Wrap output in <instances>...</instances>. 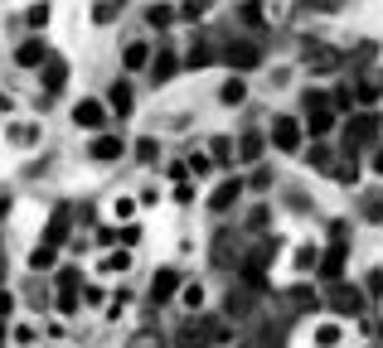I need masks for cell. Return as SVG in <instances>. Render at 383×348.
I'll return each mask as SVG.
<instances>
[{
  "mask_svg": "<svg viewBox=\"0 0 383 348\" xmlns=\"http://www.w3.org/2000/svg\"><path fill=\"white\" fill-rule=\"evenodd\" d=\"M330 179H340V184H355L359 179V155L355 150L340 145V155H335V164H330Z\"/></svg>",
  "mask_w": 383,
  "mask_h": 348,
  "instance_id": "44dd1931",
  "label": "cell"
},
{
  "mask_svg": "<svg viewBox=\"0 0 383 348\" xmlns=\"http://www.w3.org/2000/svg\"><path fill=\"white\" fill-rule=\"evenodd\" d=\"M146 68H151V82L161 87V82H170L175 73H180V54H175L170 44H161V49L151 54V63H146Z\"/></svg>",
  "mask_w": 383,
  "mask_h": 348,
  "instance_id": "4fadbf2b",
  "label": "cell"
},
{
  "mask_svg": "<svg viewBox=\"0 0 383 348\" xmlns=\"http://www.w3.org/2000/svg\"><path fill=\"white\" fill-rule=\"evenodd\" d=\"M0 286H5V257H0Z\"/></svg>",
  "mask_w": 383,
  "mask_h": 348,
  "instance_id": "6125c7cd",
  "label": "cell"
},
{
  "mask_svg": "<svg viewBox=\"0 0 383 348\" xmlns=\"http://www.w3.org/2000/svg\"><path fill=\"white\" fill-rule=\"evenodd\" d=\"M180 286H185V281H180V271H175V266H161L156 276H151V305H170Z\"/></svg>",
  "mask_w": 383,
  "mask_h": 348,
  "instance_id": "7c38bea8",
  "label": "cell"
},
{
  "mask_svg": "<svg viewBox=\"0 0 383 348\" xmlns=\"http://www.w3.org/2000/svg\"><path fill=\"white\" fill-rule=\"evenodd\" d=\"M54 305H58V310H63V315H78L82 295H78V291H58V295H54Z\"/></svg>",
  "mask_w": 383,
  "mask_h": 348,
  "instance_id": "bcb514c9",
  "label": "cell"
},
{
  "mask_svg": "<svg viewBox=\"0 0 383 348\" xmlns=\"http://www.w3.org/2000/svg\"><path fill=\"white\" fill-rule=\"evenodd\" d=\"M0 111H10V92H0Z\"/></svg>",
  "mask_w": 383,
  "mask_h": 348,
  "instance_id": "91938a15",
  "label": "cell"
},
{
  "mask_svg": "<svg viewBox=\"0 0 383 348\" xmlns=\"http://www.w3.org/2000/svg\"><path fill=\"white\" fill-rule=\"evenodd\" d=\"M185 305H190V310H199V305H204V286H199V281H190V286H185Z\"/></svg>",
  "mask_w": 383,
  "mask_h": 348,
  "instance_id": "f907efd6",
  "label": "cell"
},
{
  "mask_svg": "<svg viewBox=\"0 0 383 348\" xmlns=\"http://www.w3.org/2000/svg\"><path fill=\"white\" fill-rule=\"evenodd\" d=\"M107 102H112V111H117V116L126 121V116L136 111V92H131V82H126V78H117V82L107 87Z\"/></svg>",
  "mask_w": 383,
  "mask_h": 348,
  "instance_id": "e0dca14e",
  "label": "cell"
},
{
  "mask_svg": "<svg viewBox=\"0 0 383 348\" xmlns=\"http://www.w3.org/2000/svg\"><path fill=\"white\" fill-rule=\"evenodd\" d=\"M330 310L335 315H345V320H359L364 315V291L359 286H345V281H330Z\"/></svg>",
  "mask_w": 383,
  "mask_h": 348,
  "instance_id": "ba28073f",
  "label": "cell"
},
{
  "mask_svg": "<svg viewBox=\"0 0 383 348\" xmlns=\"http://www.w3.org/2000/svg\"><path fill=\"white\" fill-rule=\"evenodd\" d=\"M122 348H170V339H165L156 324H141V329H136V334H131Z\"/></svg>",
  "mask_w": 383,
  "mask_h": 348,
  "instance_id": "cb8c5ba5",
  "label": "cell"
},
{
  "mask_svg": "<svg viewBox=\"0 0 383 348\" xmlns=\"http://www.w3.org/2000/svg\"><path fill=\"white\" fill-rule=\"evenodd\" d=\"M122 63H126L131 73H141V68L151 63V44H141V39H131V44H126V58H122Z\"/></svg>",
  "mask_w": 383,
  "mask_h": 348,
  "instance_id": "4dcf8cb0",
  "label": "cell"
},
{
  "mask_svg": "<svg viewBox=\"0 0 383 348\" xmlns=\"http://www.w3.org/2000/svg\"><path fill=\"white\" fill-rule=\"evenodd\" d=\"M112 213H117V218H131V213H136V203H131V198H117V203H112Z\"/></svg>",
  "mask_w": 383,
  "mask_h": 348,
  "instance_id": "f5cc1de1",
  "label": "cell"
},
{
  "mask_svg": "<svg viewBox=\"0 0 383 348\" xmlns=\"http://www.w3.org/2000/svg\"><path fill=\"white\" fill-rule=\"evenodd\" d=\"M15 63H20V68H44V63H49V44H44L39 34L25 39V44L15 49Z\"/></svg>",
  "mask_w": 383,
  "mask_h": 348,
  "instance_id": "ac0fdd59",
  "label": "cell"
},
{
  "mask_svg": "<svg viewBox=\"0 0 383 348\" xmlns=\"http://www.w3.org/2000/svg\"><path fill=\"white\" fill-rule=\"evenodd\" d=\"M335 116H340V111L330 107V92H315V87H311V92L301 97V126L315 135V140H320V135H330Z\"/></svg>",
  "mask_w": 383,
  "mask_h": 348,
  "instance_id": "52a82bcc",
  "label": "cell"
},
{
  "mask_svg": "<svg viewBox=\"0 0 383 348\" xmlns=\"http://www.w3.org/2000/svg\"><path fill=\"white\" fill-rule=\"evenodd\" d=\"M185 164H190V174H199V179H204V174H214V155H209V150H194Z\"/></svg>",
  "mask_w": 383,
  "mask_h": 348,
  "instance_id": "74e56055",
  "label": "cell"
},
{
  "mask_svg": "<svg viewBox=\"0 0 383 348\" xmlns=\"http://www.w3.org/2000/svg\"><path fill=\"white\" fill-rule=\"evenodd\" d=\"M49 300H54V295H49V286H44L39 271H34V281L25 286V305H29V310H49Z\"/></svg>",
  "mask_w": 383,
  "mask_h": 348,
  "instance_id": "f1b7e54d",
  "label": "cell"
},
{
  "mask_svg": "<svg viewBox=\"0 0 383 348\" xmlns=\"http://www.w3.org/2000/svg\"><path fill=\"white\" fill-rule=\"evenodd\" d=\"M170 344H175V348H219V344H233V324H228V315H199V310H194L190 320L175 329Z\"/></svg>",
  "mask_w": 383,
  "mask_h": 348,
  "instance_id": "6da1fadb",
  "label": "cell"
},
{
  "mask_svg": "<svg viewBox=\"0 0 383 348\" xmlns=\"http://www.w3.org/2000/svg\"><path fill=\"white\" fill-rule=\"evenodd\" d=\"M209 155L219 164H233V135H214V140H209Z\"/></svg>",
  "mask_w": 383,
  "mask_h": 348,
  "instance_id": "e575fe53",
  "label": "cell"
},
{
  "mask_svg": "<svg viewBox=\"0 0 383 348\" xmlns=\"http://www.w3.org/2000/svg\"><path fill=\"white\" fill-rule=\"evenodd\" d=\"M306 160H311V169H320V174H330V164H335V150H330V145H315V150H311Z\"/></svg>",
  "mask_w": 383,
  "mask_h": 348,
  "instance_id": "f35d334b",
  "label": "cell"
},
{
  "mask_svg": "<svg viewBox=\"0 0 383 348\" xmlns=\"http://www.w3.org/2000/svg\"><path fill=\"white\" fill-rule=\"evenodd\" d=\"M126 300H131V295L122 291V295H117V300H112V305H107V315H112V320H117V315H122V310H126Z\"/></svg>",
  "mask_w": 383,
  "mask_h": 348,
  "instance_id": "11a10c76",
  "label": "cell"
},
{
  "mask_svg": "<svg viewBox=\"0 0 383 348\" xmlns=\"http://www.w3.org/2000/svg\"><path fill=\"white\" fill-rule=\"evenodd\" d=\"M102 271H122V276H126V271H131V252H112L107 262H102Z\"/></svg>",
  "mask_w": 383,
  "mask_h": 348,
  "instance_id": "c3c4849f",
  "label": "cell"
},
{
  "mask_svg": "<svg viewBox=\"0 0 383 348\" xmlns=\"http://www.w3.org/2000/svg\"><path fill=\"white\" fill-rule=\"evenodd\" d=\"M374 315H379V329H383V291H379V310H374Z\"/></svg>",
  "mask_w": 383,
  "mask_h": 348,
  "instance_id": "94428289",
  "label": "cell"
},
{
  "mask_svg": "<svg viewBox=\"0 0 383 348\" xmlns=\"http://www.w3.org/2000/svg\"><path fill=\"white\" fill-rule=\"evenodd\" d=\"M175 20H180V15H175L170 5H146V25L151 29H170Z\"/></svg>",
  "mask_w": 383,
  "mask_h": 348,
  "instance_id": "d6a6232c",
  "label": "cell"
},
{
  "mask_svg": "<svg viewBox=\"0 0 383 348\" xmlns=\"http://www.w3.org/2000/svg\"><path fill=\"white\" fill-rule=\"evenodd\" d=\"M262 150H267V140H262V131H243V140L233 145V160H243V164H257V160H262Z\"/></svg>",
  "mask_w": 383,
  "mask_h": 348,
  "instance_id": "ffe728a7",
  "label": "cell"
},
{
  "mask_svg": "<svg viewBox=\"0 0 383 348\" xmlns=\"http://www.w3.org/2000/svg\"><path fill=\"white\" fill-rule=\"evenodd\" d=\"M243 189H252V193H267V189H272V169H252V179H243Z\"/></svg>",
  "mask_w": 383,
  "mask_h": 348,
  "instance_id": "f6af8a7d",
  "label": "cell"
},
{
  "mask_svg": "<svg viewBox=\"0 0 383 348\" xmlns=\"http://www.w3.org/2000/svg\"><path fill=\"white\" fill-rule=\"evenodd\" d=\"M383 140V116L374 107H359L345 116V150H355V155H364V150H374Z\"/></svg>",
  "mask_w": 383,
  "mask_h": 348,
  "instance_id": "3957f363",
  "label": "cell"
},
{
  "mask_svg": "<svg viewBox=\"0 0 383 348\" xmlns=\"http://www.w3.org/2000/svg\"><path fill=\"white\" fill-rule=\"evenodd\" d=\"M345 262H350V237H330V247L320 252V262H315V276L320 281H340L345 276Z\"/></svg>",
  "mask_w": 383,
  "mask_h": 348,
  "instance_id": "9c48e42d",
  "label": "cell"
},
{
  "mask_svg": "<svg viewBox=\"0 0 383 348\" xmlns=\"http://www.w3.org/2000/svg\"><path fill=\"white\" fill-rule=\"evenodd\" d=\"M359 218L364 223H383V189H364L359 193Z\"/></svg>",
  "mask_w": 383,
  "mask_h": 348,
  "instance_id": "4316f807",
  "label": "cell"
},
{
  "mask_svg": "<svg viewBox=\"0 0 383 348\" xmlns=\"http://www.w3.org/2000/svg\"><path fill=\"white\" fill-rule=\"evenodd\" d=\"M219 63H228L233 73H252V68H262V39H252V34L219 39Z\"/></svg>",
  "mask_w": 383,
  "mask_h": 348,
  "instance_id": "8992f818",
  "label": "cell"
},
{
  "mask_svg": "<svg viewBox=\"0 0 383 348\" xmlns=\"http://www.w3.org/2000/svg\"><path fill=\"white\" fill-rule=\"evenodd\" d=\"M238 198H243V179H238V174H228V179L209 193V213H228Z\"/></svg>",
  "mask_w": 383,
  "mask_h": 348,
  "instance_id": "9a60e30c",
  "label": "cell"
},
{
  "mask_svg": "<svg viewBox=\"0 0 383 348\" xmlns=\"http://www.w3.org/2000/svg\"><path fill=\"white\" fill-rule=\"evenodd\" d=\"M281 344H286V324H272V320H267V324H257V329H252L238 348H281Z\"/></svg>",
  "mask_w": 383,
  "mask_h": 348,
  "instance_id": "5bb4252c",
  "label": "cell"
},
{
  "mask_svg": "<svg viewBox=\"0 0 383 348\" xmlns=\"http://www.w3.org/2000/svg\"><path fill=\"white\" fill-rule=\"evenodd\" d=\"M369 291H374V295L383 291V271H374V276H369Z\"/></svg>",
  "mask_w": 383,
  "mask_h": 348,
  "instance_id": "680465c9",
  "label": "cell"
},
{
  "mask_svg": "<svg viewBox=\"0 0 383 348\" xmlns=\"http://www.w3.org/2000/svg\"><path fill=\"white\" fill-rule=\"evenodd\" d=\"M247 247H252V232L247 228H219L214 242H209V262L219 271H228V276H238L243 262H247Z\"/></svg>",
  "mask_w": 383,
  "mask_h": 348,
  "instance_id": "7a4b0ae2",
  "label": "cell"
},
{
  "mask_svg": "<svg viewBox=\"0 0 383 348\" xmlns=\"http://www.w3.org/2000/svg\"><path fill=\"white\" fill-rule=\"evenodd\" d=\"M374 174H383V140L374 145Z\"/></svg>",
  "mask_w": 383,
  "mask_h": 348,
  "instance_id": "6f0895ef",
  "label": "cell"
},
{
  "mask_svg": "<svg viewBox=\"0 0 383 348\" xmlns=\"http://www.w3.org/2000/svg\"><path fill=\"white\" fill-rule=\"evenodd\" d=\"M25 25H29V29H44V25H49V0L29 5V10H25Z\"/></svg>",
  "mask_w": 383,
  "mask_h": 348,
  "instance_id": "ab89813d",
  "label": "cell"
},
{
  "mask_svg": "<svg viewBox=\"0 0 383 348\" xmlns=\"http://www.w3.org/2000/svg\"><path fill=\"white\" fill-rule=\"evenodd\" d=\"M10 140H15V145H34V140H39V131H34V126H15V131H10Z\"/></svg>",
  "mask_w": 383,
  "mask_h": 348,
  "instance_id": "681fc988",
  "label": "cell"
},
{
  "mask_svg": "<svg viewBox=\"0 0 383 348\" xmlns=\"http://www.w3.org/2000/svg\"><path fill=\"white\" fill-rule=\"evenodd\" d=\"M156 155H161V145H156V135H141V140H136V160H141V164H151V160H156Z\"/></svg>",
  "mask_w": 383,
  "mask_h": 348,
  "instance_id": "7bdbcfd3",
  "label": "cell"
},
{
  "mask_svg": "<svg viewBox=\"0 0 383 348\" xmlns=\"http://www.w3.org/2000/svg\"><path fill=\"white\" fill-rule=\"evenodd\" d=\"M379 97H383L379 78H364V73H359V82H355V102H359V107H374Z\"/></svg>",
  "mask_w": 383,
  "mask_h": 348,
  "instance_id": "f546056e",
  "label": "cell"
},
{
  "mask_svg": "<svg viewBox=\"0 0 383 348\" xmlns=\"http://www.w3.org/2000/svg\"><path fill=\"white\" fill-rule=\"evenodd\" d=\"M267 223H272V208H262V203H257V208L247 213V232H267Z\"/></svg>",
  "mask_w": 383,
  "mask_h": 348,
  "instance_id": "b9f144b4",
  "label": "cell"
},
{
  "mask_svg": "<svg viewBox=\"0 0 383 348\" xmlns=\"http://www.w3.org/2000/svg\"><path fill=\"white\" fill-rule=\"evenodd\" d=\"M0 348H5V320H0Z\"/></svg>",
  "mask_w": 383,
  "mask_h": 348,
  "instance_id": "be15d7a7",
  "label": "cell"
},
{
  "mask_svg": "<svg viewBox=\"0 0 383 348\" xmlns=\"http://www.w3.org/2000/svg\"><path fill=\"white\" fill-rule=\"evenodd\" d=\"M54 286H58V291H78V286H82V271H78V266H63Z\"/></svg>",
  "mask_w": 383,
  "mask_h": 348,
  "instance_id": "ee69618b",
  "label": "cell"
},
{
  "mask_svg": "<svg viewBox=\"0 0 383 348\" xmlns=\"http://www.w3.org/2000/svg\"><path fill=\"white\" fill-rule=\"evenodd\" d=\"M233 20H238V29H247V34H262V0H243Z\"/></svg>",
  "mask_w": 383,
  "mask_h": 348,
  "instance_id": "484cf974",
  "label": "cell"
},
{
  "mask_svg": "<svg viewBox=\"0 0 383 348\" xmlns=\"http://www.w3.org/2000/svg\"><path fill=\"white\" fill-rule=\"evenodd\" d=\"M82 300H87V305H102V300H107V291H102V286H87V291H82Z\"/></svg>",
  "mask_w": 383,
  "mask_h": 348,
  "instance_id": "db71d44e",
  "label": "cell"
},
{
  "mask_svg": "<svg viewBox=\"0 0 383 348\" xmlns=\"http://www.w3.org/2000/svg\"><path fill=\"white\" fill-rule=\"evenodd\" d=\"M306 15H335V10H345L350 0H296Z\"/></svg>",
  "mask_w": 383,
  "mask_h": 348,
  "instance_id": "836d02e7",
  "label": "cell"
},
{
  "mask_svg": "<svg viewBox=\"0 0 383 348\" xmlns=\"http://www.w3.org/2000/svg\"><path fill=\"white\" fill-rule=\"evenodd\" d=\"M122 10H126V0H97L92 5V25H112Z\"/></svg>",
  "mask_w": 383,
  "mask_h": 348,
  "instance_id": "1f68e13d",
  "label": "cell"
},
{
  "mask_svg": "<svg viewBox=\"0 0 383 348\" xmlns=\"http://www.w3.org/2000/svg\"><path fill=\"white\" fill-rule=\"evenodd\" d=\"M315 305H320V295L311 291V286H291V291H276V295H272V324H286V329H291V324L301 320V315H311Z\"/></svg>",
  "mask_w": 383,
  "mask_h": 348,
  "instance_id": "277c9868",
  "label": "cell"
},
{
  "mask_svg": "<svg viewBox=\"0 0 383 348\" xmlns=\"http://www.w3.org/2000/svg\"><path fill=\"white\" fill-rule=\"evenodd\" d=\"M10 315H15V295L0 286V320H10Z\"/></svg>",
  "mask_w": 383,
  "mask_h": 348,
  "instance_id": "816d5d0a",
  "label": "cell"
},
{
  "mask_svg": "<svg viewBox=\"0 0 383 348\" xmlns=\"http://www.w3.org/2000/svg\"><path fill=\"white\" fill-rule=\"evenodd\" d=\"M68 232H73V208H68V203H58L54 213H49V228H44V242H54V247H63V242H68Z\"/></svg>",
  "mask_w": 383,
  "mask_h": 348,
  "instance_id": "2e32d148",
  "label": "cell"
},
{
  "mask_svg": "<svg viewBox=\"0 0 383 348\" xmlns=\"http://www.w3.org/2000/svg\"><path fill=\"white\" fill-rule=\"evenodd\" d=\"M379 87H383V73H379Z\"/></svg>",
  "mask_w": 383,
  "mask_h": 348,
  "instance_id": "e7e4bbea",
  "label": "cell"
},
{
  "mask_svg": "<svg viewBox=\"0 0 383 348\" xmlns=\"http://www.w3.org/2000/svg\"><path fill=\"white\" fill-rule=\"evenodd\" d=\"M87 155H92V160H122V155H126V140H122V135H97V140H92V145H87Z\"/></svg>",
  "mask_w": 383,
  "mask_h": 348,
  "instance_id": "d6986e66",
  "label": "cell"
},
{
  "mask_svg": "<svg viewBox=\"0 0 383 348\" xmlns=\"http://www.w3.org/2000/svg\"><path fill=\"white\" fill-rule=\"evenodd\" d=\"M219 102H223V107H243V102H247V82H243V73H233V78L223 82Z\"/></svg>",
  "mask_w": 383,
  "mask_h": 348,
  "instance_id": "83f0119b",
  "label": "cell"
},
{
  "mask_svg": "<svg viewBox=\"0 0 383 348\" xmlns=\"http://www.w3.org/2000/svg\"><path fill=\"white\" fill-rule=\"evenodd\" d=\"M73 121H78V126H87V131H97V126L107 121V107H102V102H92V97H82L78 107H73Z\"/></svg>",
  "mask_w": 383,
  "mask_h": 348,
  "instance_id": "7402d4cb",
  "label": "cell"
},
{
  "mask_svg": "<svg viewBox=\"0 0 383 348\" xmlns=\"http://www.w3.org/2000/svg\"><path fill=\"white\" fill-rule=\"evenodd\" d=\"M315 262H320V247H296V271H315Z\"/></svg>",
  "mask_w": 383,
  "mask_h": 348,
  "instance_id": "60d3db41",
  "label": "cell"
},
{
  "mask_svg": "<svg viewBox=\"0 0 383 348\" xmlns=\"http://www.w3.org/2000/svg\"><path fill=\"white\" fill-rule=\"evenodd\" d=\"M209 10H214V0H185V5H180L175 15H180V20H204Z\"/></svg>",
  "mask_w": 383,
  "mask_h": 348,
  "instance_id": "8d00e7d4",
  "label": "cell"
},
{
  "mask_svg": "<svg viewBox=\"0 0 383 348\" xmlns=\"http://www.w3.org/2000/svg\"><path fill=\"white\" fill-rule=\"evenodd\" d=\"M262 300H267V281H262V276H243V271H238V281L228 286V320H247Z\"/></svg>",
  "mask_w": 383,
  "mask_h": 348,
  "instance_id": "5b68a950",
  "label": "cell"
},
{
  "mask_svg": "<svg viewBox=\"0 0 383 348\" xmlns=\"http://www.w3.org/2000/svg\"><path fill=\"white\" fill-rule=\"evenodd\" d=\"M306 68H311V73H340V68H345V54L330 49V44H311V49H306Z\"/></svg>",
  "mask_w": 383,
  "mask_h": 348,
  "instance_id": "8fae6325",
  "label": "cell"
},
{
  "mask_svg": "<svg viewBox=\"0 0 383 348\" xmlns=\"http://www.w3.org/2000/svg\"><path fill=\"white\" fill-rule=\"evenodd\" d=\"M39 73H44V92H49V97H58V92H63V82H68V63L49 54V63H44Z\"/></svg>",
  "mask_w": 383,
  "mask_h": 348,
  "instance_id": "603a6c76",
  "label": "cell"
},
{
  "mask_svg": "<svg viewBox=\"0 0 383 348\" xmlns=\"http://www.w3.org/2000/svg\"><path fill=\"white\" fill-rule=\"evenodd\" d=\"M374 54H379V44H359L355 54H350V68H355V78L364 73V68H369V63H374Z\"/></svg>",
  "mask_w": 383,
  "mask_h": 348,
  "instance_id": "d590c367",
  "label": "cell"
},
{
  "mask_svg": "<svg viewBox=\"0 0 383 348\" xmlns=\"http://www.w3.org/2000/svg\"><path fill=\"white\" fill-rule=\"evenodd\" d=\"M315 344L335 348V344H340V324H320V329H315Z\"/></svg>",
  "mask_w": 383,
  "mask_h": 348,
  "instance_id": "7dc6e473",
  "label": "cell"
},
{
  "mask_svg": "<svg viewBox=\"0 0 383 348\" xmlns=\"http://www.w3.org/2000/svg\"><path fill=\"white\" fill-rule=\"evenodd\" d=\"M54 266H58V247L39 237V247L29 252V271H39V276H44V271H54Z\"/></svg>",
  "mask_w": 383,
  "mask_h": 348,
  "instance_id": "d4e9b609",
  "label": "cell"
},
{
  "mask_svg": "<svg viewBox=\"0 0 383 348\" xmlns=\"http://www.w3.org/2000/svg\"><path fill=\"white\" fill-rule=\"evenodd\" d=\"M301 135H306V126H301V116H276L272 121V145L276 150H301Z\"/></svg>",
  "mask_w": 383,
  "mask_h": 348,
  "instance_id": "30bf717a",
  "label": "cell"
},
{
  "mask_svg": "<svg viewBox=\"0 0 383 348\" xmlns=\"http://www.w3.org/2000/svg\"><path fill=\"white\" fill-rule=\"evenodd\" d=\"M15 344H34V329L29 324H15Z\"/></svg>",
  "mask_w": 383,
  "mask_h": 348,
  "instance_id": "9f6ffc18",
  "label": "cell"
}]
</instances>
